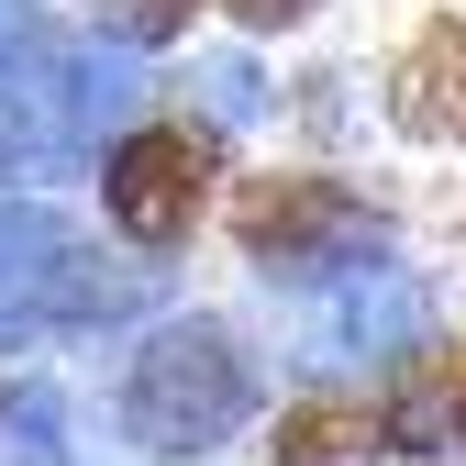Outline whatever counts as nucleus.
Wrapping results in <instances>:
<instances>
[{"label":"nucleus","instance_id":"nucleus-1","mask_svg":"<svg viewBox=\"0 0 466 466\" xmlns=\"http://www.w3.org/2000/svg\"><path fill=\"white\" fill-rule=\"evenodd\" d=\"M256 400H267V367H256V344L211 322V311H167L134 356H123V433L156 455V466H200L222 455L233 433L256 422Z\"/></svg>","mask_w":466,"mask_h":466},{"label":"nucleus","instance_id":"nucleus-2","mask_svg":"<svg viewBox=\"0 0 466 466\" xmlns=\"http://www.w3.org/2000/svg\"><path fill=\"white\" fill-rule=\"evenodd\" d=\"M123 111L111 56L67 23H0V167L12 178H67L100 156V123Z\"/></svg>","mask_w":466,"mask_h":466},{"label":"nucleus","instance_id":"nucleus-3","mask_svg":"<svg viewBox=\"0 0 466 466\" xmlns=\"http://www.w3.org/2000/svg\"><path fill=\"white\" fill-rule=\"evenodd\" d=\"M233 256L267 289H333L344 267L389 256V211L333 167H267L233 189Z\"/></svg>","mask_w":466,"mask_h":466},{"label":"nucleus","instance_id":"nucleus-4","mask_svg":"<svg viewBox=\"0 0 466 466\" xmlns=\"http://www.w3.org/2000/svg\"><path fill=\"white\" fill-rule=\"evenodd\" d=\"M123 311V278H111L45 200L0 189V333L34 344V333H89Z\"/></svg>","mask_w":466,"mask_h":466},{"label":"nucleus","instance_id":"nucleus-5","mask_svg":"<svg viewBox=\"0 0 466 466\" xmlns=\"http://www.w3.org/2000/svg\"><path fill=\"white\" fill-rule=\"evenodd\" d=\"M211 167H222L211 123H134V134H111V156H100L111 233L145 245V256H178L200 233V211H211Z\"/></svg>","mask_w":466,"mask_h":466},{"label":"nucleus","instance_id":"nucleus-6","mask_svg":"<svg viewBox=\"0 0 466 466\" xmlns=\"http://www.w3.org/2000/svg\"><path fill=\"white\" fill-rule=\"evenodd\" d=\"M422 333H433V289H422L411 267L367 256V267H344V278H333V300L311 311L300 356H311V367H344V356H411Z\"/></svg>","mask_w":466,"mask_h":466},{"label":"nucleus","instance_id":"nucleus-7","mask_svg":"<svg viewBox=\"0 0 466 466\" xmlns=\"http://www.w3.org/2000/svg\"><path fill=\"white\" fill-rule=\"evenodd\" d=\"M378 455H422V466L466 455V333H422L400 356V378L378 400Z\"/></svg>","mask_w":466,"mask_h":466},{"label":"nucleus","instance_id":"nucleus-8","mask_svg":"<svg viewBox=\"0 0 466 466\" xmlns=\"http://www.w3.org/2000/svg\"><path fill=\"white\" fill-rule=\"evenodd\" d=\"M389 123L411 145H466V12H433L389 56Z\"/></svg>","mask_w":466,"mask_h":466},{"label":"nucleus","instance_id":"nucleus-9","mask_svg":"<svg viewBox=\"0 0 466 466\" xmlns=\"http://www.w3.org/2000/svg\"><path fill=\"white\" fill-rule=\"evenodd\" d=\"M267 466H378V411L367 400H289Z\"/></svg>","mask_w":466,"mask_h":466},{"label":"nucleus","instance_id":"nucleus-10","mask_svg":"<svg viewBox=\"0 0 466 466\" xmlns=\"http://www.w3.org/2000/svg\"><path fill=\"white\" fill-rule=\"evenodd\" d=\"M0 466H78L67 400H56L45 378H0Z\"/></svg>","mask_w":466,"mask_h":466},{"label":"nucleus","instance_id":"nucleus-11","mask_svg":"<svg viewBox=\"0 0 466 466\" xmlns=\"http://www.w3.org/2000/svg\"><path fill=\"white\" fill-rule=\"evenodd\" d=\"M200 23V0H100V34L123 45V56H156V45H178Z\"/></svg>","mask_w":466,"mask_h":466},{"label":"nucleus","instance_id":"nucleus-12","mask_svg":"<svg viewBox=\"0 0 466 466\" xmlns=\"http://www.w3.org/2000/svg\"><path fill=\"white\" fill-rule=\"evenodd\" d=\"M222 12L245 23V34H300V23L322 12V0H222Z\"/></svg>","mask_w":466,"mask_h":466},{"label":"nucleus","instance_id":"nucleus-13","mask_svg":"<svg viewBox=\"0 0 466 466\" xmlns=\"http://www.w3.org/2000/svg\"><path fill=\"white\" fill-rule=\"evenodd\" d=\"M0 23H12V0H0Z\"/></svg>","mask_w":466,"mask_h":466}]
</instances>
